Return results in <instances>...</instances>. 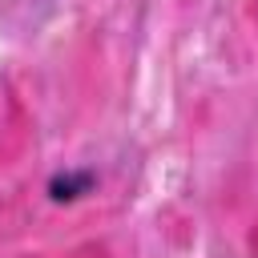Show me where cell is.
<instances>
[{
	"label": "cell",
	"instance_id": "cell-1",
	"mask_svg": "<svg viewBox=\"0 0 258 258\" xmlns=\"http://www.w3.org/2000/svg\"><path fill=\"white\" fill-rule=\"evenodd\" d=\"M89 189H93V173H89V169H64V173H52V177H48L52 202H73V198H81V194H89Z\"/></svg>",
	"mask_w": 258,
	"mask_h": 258
}]
</instances>
